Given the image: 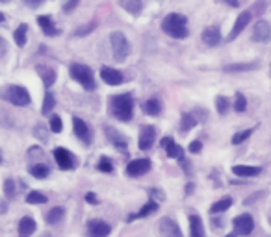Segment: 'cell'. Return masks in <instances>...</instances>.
Segmentation results:
<instances>
[{
    "label": "cell",
    "mask_w": 271,
    "mask_h": 237,
    "mask_svg": "<svg viewBox=\"0 0 271 237\" xmlns=\"http://www.w3.org/2000/svg\"><path fill=\"white\" fill-rule=\"evenodd\" d=\"M4 211H6V204L0 200V213H4Z\"/></svg>",
    "instance_id": "48"
},
{
    "label": "cell",
    "mask_w": 271,
    "mask_h": 237,
    "mask_svg": "<svg viewBox=\"0 0 271 237\" xmlns=\"http://www.w3.org/2000/svg\"><path fill=\"white\" fill-rule=\"evenodd\" d=\"M54 159H56L58 167H60L62 171H69V169H73L76 165L75 156L71 154L67 148H62V146L54 148Z\"/></svg>",
    "instance_id": "6"
},
{
    "label": "cell",
    "mask_w": 271,
    "mask_h": 237,
    "mask_svg": "<svg viewBox=\"0 0 271 237\" xmlns=\"http://www.w3.org/2000/svg\"><path fill=\"white\" fill-rule=\"evenodd\" d=\"M158 210V204H156V202L154 200H149L147 202V204H145V206H143V208H141L140 211H138V213H134V215H132L130 219L128 220H134V219H143V217H149V215H152V213H154V211Z\"/></svg>",
    "instance_id": "25"
},
{
    "label": "cell",
    "mask_w": 271,
    "mask_h": 237,
    "mask_svg": "<svg viewBox=\"0 0 271 237\" xmlns=\"http://www.w3.org/2000/svg\"><path fill=\"white\" fill-rule=\"evenodd\" d=\"M76 6H78V0H69V2L65 4V8H63V9H65L67 13H69V11H73V9H75Z\"/></svg>",
    "instance_id": "45"
},
{
    "label": "cell",
    "mask_w": 271,
    "mask_h": 237,
    "mask_svg": "<svg viewBox=\"0 0 271 237\" xmlns=\"http://www.w3.org/2000/svg\"><path fill=\"white\" fill-rule=\"evenodd\" d=\"M71 76H73V80H76V82L84 87L85 91H93V89H97L93 73H91V69H89L87 65L73 63L71 65Z\"/></svg>",
    "instance_id": "3"
},
{
    "label": "cell",
    "mask_w": 271,
    "mask_h": 237,
    "mask_svg": "<svg viewBox=\"0 0 271 237\" xmlns=\"http://www.w3.org/2000/svg\"><path fill=\"white\" fill-rule=\"evenodd\" d=\"M150 171V159H145V158H141V159H134L130 163L126 165V174L128 176H143V174H147Z\"/></svg>",
    "instance_id": "9"
},
{
    "label": "cell",
    "mask_w": 271,
    "mask_h": 237,
    "mask_svg": "<svg viewBox=\"0 0 271 237\" xmlns=\"http://www.w3.org/2000/svg\"><path fill=\"white\" fill-rule=\"evenodd\" d=\"M24 4H26L28 8H39V6L43 4V0H24Z\"/></svg>",
    "instance_id": "44"
},
{
    "label": "cell",
    "mask_w": 271,
    "mask_h": 237,
    "mask_svg": "<svg viewBox=\"0 0 271 237\" xmlns=\"http://www.w3.org/2000/svg\"><path fill=\"white\" fill-rule=\"evenodd\" d=\"M270 237H271V236H270Z\"/></svg>",
    "instance_id": "53"
},
{
    "label": "cell",
    "mask_w": 271,
    "mask_h": 237,
    "mask_svg": "<svg viewBox=\"0 0 271 237\" xmlns=\"http://www.w3.org/2000/svg\"><path fill=\"white\" fill-rule=\"evenodd\" d=\"M36 73H38L39 78L43 80L45 87H50V85H54V82H56V71H54L52 67H47V65H38V67H36Z\"/></svg>",
    "instance_id": "18"
},
{
    "label": "cell",
    "mask_w": 271,
    "mask_h": 237,
    "mask_svg": "<svg viewBox=\"0 0 271 237\" xmlns=\"http://www.w3.org/2000/svg\"><path fill=\"white\" fill-rule=\"evenodd\" d=\"M258 63H230L225 65V73H247V71H254Z\"/></svg>",
    "instance_id": "26"
},
{
    "label": "cell",
    "mask_w": 271,
    "mask_h": 237,
    "mask_svg": "<svg viewBox=\"0 0 271 237\" xmlns=\"http://www.w3.org/2000/svg\"><path fill=\"white\" fill-rule=\"evenodd\" d=\"M162 30L173 39H184L188 37V20L180 13H169L162 20Z\"/></svg>",
    "instance_id": "1"
},
{
    "label": "cell",
    "mask_w": 271,
    "mask_h": 237,
    "mask_svg": "<svg viewBox=\"0 0 271 237\" xmlns=\"http://www.w3.org/2000/svg\"><path fill=\"white\" fill-rule=\"evenodd\" d=\"M252 39L256 43H266L271 39V24L268 20H258L254 24V32H252Z\"/></svg>",
    "instance_id": "11"
},
{
    "label": "cell",
    "mask_w": 271,
    "mask_h": 237,
    "mask_svg": "<svg viewBox=\"0 0 271 237\" xmlns=\"http://www.w3.org/2000/svg\"><path fill=\"white\" fill-rule=\"evenodd\" d=\"M234 110L238 111V113H243V111L247 110V99H245V95L236 93V99H234Z\"/></svg>",
    "instance_id": "35"
},
{
    "label": "cell",
    "mask_w": 271,
    "mask_h": 237,
    "mask_svg": "<svg viewBox=\"0 0 271 237\" xmlns=\"http://www.w3.org/2000/svg\"><path fill=\"white\" fill-rule=\"evenodd\" d=\"M234 232L238 234V236H249L254 228V220L249 213H243V215H238L236 219H234Z\"/></svg>",
    "instance_id": "7"
},
{
    "label": "cell",
    "mask_w": 271,
    "mask_h": 237,
    "mask_svg": "<svg viewBox=\"0 0 271 237\" xmlns=\"http://www.w3.org/2000/svg\"><path fill=\"white\" fill-rule=\"evenodd\" d=\"M38 24L41 26V30L45 32V36H58V28L56 24L52 22V19L50 17H39L38 19Z\"/></svg>",
    "instance_id": "24"
},
{
    "label": "cell",
    "mask_w": 271,
    "mask_h": 237,
    "mask_svg": "<svg viewBox=\"0 0 271 237\" xmlns=\"http://www.w3.org/2000/svg\"><path fill=\"white\" fill-rule=\"evenodd\" d=\"M232 173L240 178H252V176H258L262 169L260 167H249V165H234Z\"/></svg>",
    "instance_id": "20"
},
{
    "label": "cell",
    "mask_w": 271,
    "mask_h": 237,
    "mask_svg": "<svg viewBox=\"0 0 271 237\" xmlns=\"http://www.w3.org/2000/svg\"><path fill=\"white\" fill-rule=\"evenodd\" d=\"M95 26H97V22H89V24H85V26L78 28V30H76V36H87L89 32H93Z\"/></svg>",
    "instance_id": "41"
},
{
    "label": "cell",
    "mask_w": 271,
    "mask_h": 237,
    "mask_svg": "<svg viewBox=\"0 0 271 237\" xmlns=\"http://www.w3.org/2000/svg\"><path fill=\"white\" fill-rule=\"evenodd\" d=\"M73 132H75V136L78 137L84 145H89V143H91V132H89V126H87L80 117L73 118Z\"/></svg>",
    "instance_id": "10"
},
{
    "label": "cell",
    "mask_w": 271,
    "mask_h": 237,
    "mask_svg": "<svg viewBox=\"0 0 271 237\" xmlns=\"http://www.w3.org/2000/svg\"><path fill=\"white\" fill-rule=\"evenodd\" d=\"M63 217H65V208L56 206V208H52V210L47 213V222L48 224H58V222H62Z\"/></svg>",
    "instance_id": "27"
},
{
    "label": "cell",
    "mask_w": 271,
    "mask_h": 237,
    "mask_svg": "<svg viewBox=\"0 0 271 237\" xmlns=\"http://www.w3.org/2000/svg\"><path fill=\"white\" fill-rule=\"evenodd\" d=\"M0 2H11V0H0Z\"/></svg>",
    "instance_id": "52"
},
{
    "label": "cell",
    "mask_w": 271,
    "mask_h": 237,
    "mask_svg": "<svg viewBox=\"0 0 271 237\" xmlns=\"http://www.w3.org/2000/svg\"><path fill=\"white\" fill-rule=\"evenodd\" d=\"M0 163H2V152H0Z\"/></svg>",
    "instance_id": "51"
},
{
    "label": "cell",
    "mask_w": 271,
    "mask_h": 237,
    "mask_svg": "<svg viewBox=\"0 0 271 237\" xmlns=\"http://www.w3.org/2000/svg\"><path fill=\"white\" fill-rule=\"evenodd\" d=\"M225 2H229L232 8H236V6H238V2H236V0H225Z\"/></svg>",
    "instance_id": "47"
},
{
    "label": "cell",
    "mask_w": 271,
    "mask_h": 237,
    "mask_svg": "<svg viewBox=\"0 0 271 237\" xmlns=\"http://www.w3.org/2000/svg\"><path fill=\"white\" fill-rule=\"evenodd\" d=\"M101 78H103L108 85H119V83L125 82L121 71H117V69H113V67H103V69H101Z\"/></svg>",
    "instance_id": "15"
},
{
    "label": "cell",
    "mask_w": 271,
    "mask_h": 237,
    "mask_svg": "<svg viewBox=\"0 0 271 237\" xmlns=\"http://www.w3.org/2000/svg\"><path fill=\"white\" fill-rule=\"evenodd\" d=\"M26 34H28V26L26 24H19L17 30H15V34H13V39H15L17 46L26 45Z\"/></svg>",
    "instance_id": "28"
},
{
    "label": "cell",
    "mask_w": 271,
    "mask_h": 237,
    "mask_svg": "<svg viewBox=\"0 0 271 237\" xmlns=\"http://www.w3.org/2000/svg\"><path fill=\"white\" fill-rule=\"evenodd\" d=\"M251 11H243V13H240L238 15V19H236V22H234V26H232V32L229 34V41H234L236 37L242 34L243 30H245V26L251 22Z\"/></svg>",
    "instance_id": "12"
},
{
    "label": "cell",
    "mask_w": 271,
    "mask_h": 237,
    "mask_svg": "<svg viewBox=\"0 0 271 237\" xmlns=\"http://www.w3.org/2000/svg\"><path fill=\"white\" fill-rule=\"evenodd\" d=\"M215 108H217V113H219V115H227V111L230 108V102H229L227 97H217V99H215Z\"/></svg>",
    "instance_id": "33"
},
{
    "label": "cell",
    "mask_w": 271,
    "mask_h": 237,
    "mask_svg": "<svg viewBox=\"0 0 271 237\" xmlns=\"http://www.w3.org/2000/svg\"><path fill=\"white\" fill-rule=\"evenodd\" d=\"M143 110H145L147 115H160L162 104H160V100H156V99H150V100H147L143 104Z\"/></svg>",
    "instance_id": "30"
},
{
    "label": "cell",
    "mask_w": 271,
    "mask_h": 237,
    "mask_svg": "<svg viewBox=\"0 0 271 237\" xmlns=\"http://www.w3.org/2000/svg\"><path fill=\"white\" fill-rule=\"evenodd\" d=\"M154 139H156V128L154 126H143L140 132V145L141 150H149L150 146L154 145Z\"/></svg>",
    "instance_id": "13"
},
{
    "label": "cell",
    "mask_w": 271,
    "mask_h": 237,
    "mask_svg": "<svg viewBox=\"0 0 271 237\" xmlns=\"http://www.w3.org/2000/svg\"><path fill=\"white\" fill-rule=\"evenodd\" d=\"M162 148L167 152L169 158H175V159H182V158H184V150H182L171 137H164V139H162Z\"/></svg>",
    "instance_id": "17"
},
{
    "label": "cell",
    "mask_w": 271,
    "mask_h": 237,
    "mask_svg": "<svg viewBox=\"0 0 271 237\" xmlns=\"http://www.w3.org/2000/svg\"><path fill=\"white\" fill-rule=\"evenodd\" d=\"M26 202L28 204H45L47 202V195H43V193L39 191H32L26 195Z\"/></svg>",
    "instance_id": "34"
},
{
    "label": "cell",
    "mask_w": 271,
    "mask_h": 237,
    "mask_svg": "<svg viewBox=\"0 0 271 237\" xmlns=\"http://www.w3.org/2000/svg\"><path fill=\"white\" fill-rule=\"evenodd\" d=\"M191 189H193V185H191V183H189V185H188V187H186L188 195H191Z\"/></svg>",
    "instance_id": "49"
},
{
    "label": "cell",
    "mask_w": 271,
    "mask_h": 237,
    "mask_svg": "<svg viewBox=\"0 0 271 237\" xmlns=\"http://www.w3.org/2000/svg\"><path fill=\"white\" fill-rule=\"evenodd\" d=\"M0 97L4 100L11 102L13 106H21V108L30 104V93L24 87H21V85H8L4 91L0 93Z\"/></svg>",
    "instance_id": "5"
},
{
    "label": "cell",
    "mask_w": 271,
    "mask_h": 237,
    "mask_svg": "<svg viewBox=\"0 0 271 237\" xmlns=\"http://www.w3.org/2000/svg\"><path fill=\"white\" fill-rule=\"evenodd\" d=\"M182 124H180V128L184 130V132H188L189 128H193L197 124V117L195 115H191V113H186V115H182Z\"/></svg>",
    "instance_id": "36"
},
{
    "label": "cell",
    "mask_w": 271,
    "mask_h": 237,
    "mask_svg": "<svg viewBox=\"0 0 271 237\" xmlns=\"http://www.w3.org/2000/svg\"><path fill=\"white\" fill-rule=\"evenodd\" d=\"M230 206H232V198H230V197H225V198L217 200L215 204H212L210 211H212V213H223V211H227Z\"/></svg>",
    "instance_id": "29"
},
{
    "label": "cell",
    "mask_w": 271,
    "mask_h": 237,
    "mask_svg": "<svg viewBox=\"0 0 271 237\" xmlns=\"http://www.w3.org/2000/svg\"><path fill=\"white\" fill-rule=\"evenodd\" d=\"M85 200H87V202H93V204H95V202H97V197H95L93 193H87V195H85Z\"/></svg>",
    "instance_id": "46"
},
{
    "label": "cell",
    "mask_w": 271,
    "mask_h": 237,
    "mask_svg": "<svg viewBox=\"0 0 271 237\" xmlns=\"http://www.w3.org/2000/svg\"><path fill=\"white\" fill-rule=\"evenodd\" d=\"M4 195H6L8 200H11V198L15 197V182H13L11 178H8V180L4 182Z\"/></svg>",
    "instance_id": "38"
},
{
    "label": "cell",
    "mask_w": 271,
    "mask_h": 237,
    "mask_svg": "<svg viewBox=\"0 0 271 237\" xmlns=\"http://www.w3.org/2000/svg\"><path fill=\"white\" fill-rule=\"evenodd\" d=\"M110 232H112V226L106 220L95 219V220H89V224H87V234H89V237H108Z\"/></svg>",
    "instance_id": "8"
},
{
    "label": "cell",
    "mask_w": 271,
    "mask_h": 237,
    "mask_svg": "<svg viewBox=\"0 0 271 237\" xmlns=\"http://www.w3.org/2000/svg\"><path fill=\"white\" fill-rule=\"evenodd\" d=\"M119 6L132 15H140L143 9V0H119Z\"/></svg>",
    "instance_id": "23"
},
{
    "label": "cell",
    "mask_w": 271,
    "mask_h": 237,
    "mask_svg": "<svg viewBox=\"0 0 271 237\" xmlns=\"http://www.w3.org/2000/svg\"><path fill=\"white\" fill-rule=\"evenodd\" d=\"M36 228H38V224L32 217H22L19 220V237H30L36 232Z\"/></svg>",
    "instance_id": "21"
},
{
    "label": "cell",
    "mask_w": 271,
    "mask_h": 237,
    "mask_svg": "<svg viewBox=\"0 0 271 237\" xmlns=\"http://www.w3.org/2000/svg\"><path fill=\"white\" fill-rule=\"evenodd\" d=\"M99 171H103V173H112L113 171V163L110 158H106L103 156L101 159H99Z\"/></svg>",
    "instance_id": "39"
},
{
    "label": "cell",
    "mask_w": 271,
    "mask_h": 237,
    "mask_svg": "<svg viewBox=\"0 0 271 237\" xmlns=\"http://www.w3.org/2000/svg\"><path fill=\"white\" fill-rule=\"evenodd\" d=\"M30 174L36 176V178H39V180H43V178H47L48 176V167L47 165H41V163L32 165V167H30Z\"/></svg>",
    "instance_id": "31"
},
{
    "label": "cell",
    "mask_w": 271,
    "mask_h": 237,
    "mask_svg": "<svg viewBox=\"0 0 271 237\" xmlns=\"http://www.w3.org/2000/svg\"><path fill=\"white\" fill-rule=\"evenodd\" d=\"M189 234L191 237H205V226L199 215H189Z\"/></svg>",
    "instance_id": "22"
},
{
    "label": "cell",
    "mask_w": 271,
    "mask_h": 237,
    "mask_svg": "<svg viewBox=\"0 0 271 237\" xmlns=\"http://www.w3.org/2000/svg\"><path fill=\"white\" fill-rule=\"evenodd\" d=\"M104 132H106V137L112 141V145L117 148V150H123V152H126V148H128V143H126V139L112 126H104Z\"/></svg>",
    "instance_id": "16"
},
{
    "label": "cell",
    "mask_w": 271,
    "mask_h": 237,
    "mask_svg": "<svg viewBox=\"0 0 271 237\" xmlns=\"http://www.w3.org/2000/svg\"><path fill=\"white\" fill-rule=\"evenodd\" d=\"M8 52V43H6V39L0 36V58Z\"/></svg>",
    "instance_id": "43"
},
{
    "label": "cell",
    "mask_w": 271,
    "mask_h": 237,
    "mask_svg": "<svg viewBox=\"0 0 271 237\" xmlns=\"http://www.w3.org/2000/svg\"><path fill=\"white\" fill-rule=\"evenodd\" d=\"M201 148H203L201 141H193V143L189 145V152H193V154H199V152H201Z\"/></svg>",
    "instance_id": "42"
},
{
    "label": "cell",
    "mask_w": 271,
    "mask_h": 237,
    "mask_svg": "<svg viewBox=\"0 0 271 237\" xmlns=\"http://www.w3.org/2000/svg\"><path fill=\"white\" fill-rule=\"evenodd\" d=\"M54 106H56V99H54V95H52V93H47V95H45V100H43L41 113H43V115H47V113H50V111L54 110Z\"/></svg>",
    "instance_id": "32"
},
{
    "label": "cell",
    "mask_w": 271,
    "mask_h": 237,
    "mask_svg": "<svg viewBox=\"0 0 271 237\" xmlns=\"http://www.w3.org/2000/svg\"><path fill=\"white\" fill-rule=\"evenodd\" d=\"M203 41H205L206 45L210 46H215L221 43V32H219V28L217 26H208L203 30Z\"/></svg>",
    "instance_id": "19"
},
{
    "label": "cell",
    "mask_w": 271,
    "mask_h": 237,
    "mask_svg": "<svg viewBox=\"0 0 271 237\" xmlns=\"http://www.w3.org/2000/svg\"><path fill=\"white\" fill-rule=\"evenodd\" d=\"M62 128H63V122H62V117H56V115H54V117L50 118V130H52V132H62Z\"/></svg>",
    "instance_id": "40"
},
{
    "label": "cell",
    "mask_w": 271,
    "mask_h": 237,
    "mask_svg": "<svg viewBox=\"0 0 271 237\" xmlns=\"http://www.w3.org/2000/svg\"><path fill=\"white\" fill-rule=\"evenodd\" d=\"M110 110H112L113 117H117L119 120H130L132 113H134V99L130 93L125 95H115L110 100Z\"/></svg>",
    "instance_id": "2"
},
{
    "label": "cell",
    "mask_w": 271,
    "mask_h": 237,
    "mask_svg": "<svg viewBox=\"0 0 271 237\" xmlns=\"http://www.w3.org/2000/svg\"><path fill=\"white\" fill-rule=\"evenodd\" d=\"M0 22H4V13H0Z\"/></svg>",
    "instance_id": "50"
},
{
    "label": "cell",
    "mask_w": 271,
    "mask_h": 237,
    "mask_svg": "<svg viewBox=\"0 0 271 237\" xmlns=\"http://www.w3.org/2000/svg\"><path fill=\"white\" fill-rule=\"evenodd\" d=\"M110 45H112V54L117 61H123L126 59L128 54H130V43L128 39L125 37L123 32H112L110 34Z\"/></svg>",
    "instance_id": "4"
},
{
    "label": "cell",
    "mask_w": 271,
    "mask_h": 237,
    "mask_svg": "<svg viewBox=\"0 0 271 237\" xmlns=\"http://www.w3.org/2000/svg\"><path fill=\"white\" fill-rule=\"evenodd\" d=\"M252 132H254V130H252V128H249V130H243V132H238V134H234L232 145H240V143H243L245 139H249V137H251Z\"/></svg>",
    "instance_id": "37"
},
{
    "label": "cell",
    "mask_w": 271,
    "mask_h": 237,
    "mask_svg": "<svg viewBox=\"0 0 271 237\" xmlns=\"http://www.w3.org/2000/svg\"><path fill=\"white\" fill-rule=\"evenodd\" d=\"M160 234L162 237H184L180 226L173 219H164L160 222Z\"/></svg>",
    "instance_id": "14"
}]
</instances>
